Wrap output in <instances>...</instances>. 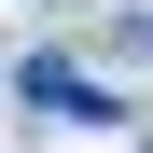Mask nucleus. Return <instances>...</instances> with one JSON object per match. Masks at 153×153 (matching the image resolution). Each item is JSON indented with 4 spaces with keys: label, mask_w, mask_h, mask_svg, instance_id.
<instances>
[{
    "label": "nucleus",
    "mask_w": 153,
    "mask_h": 153,
    "mask_svg": "<svg viewBox=\"0 0 153 153\" xmlns=\"http://www.w3.org/2000/svg\"><path fill=\"white\" fill-rule=\"evenodd\" d=\"M14 97L56 111V125H125V97H97V70H70V56H28V70H14Z\"/></svg>",
    "instance_id": "nucleus-1"
}]
</instances>
